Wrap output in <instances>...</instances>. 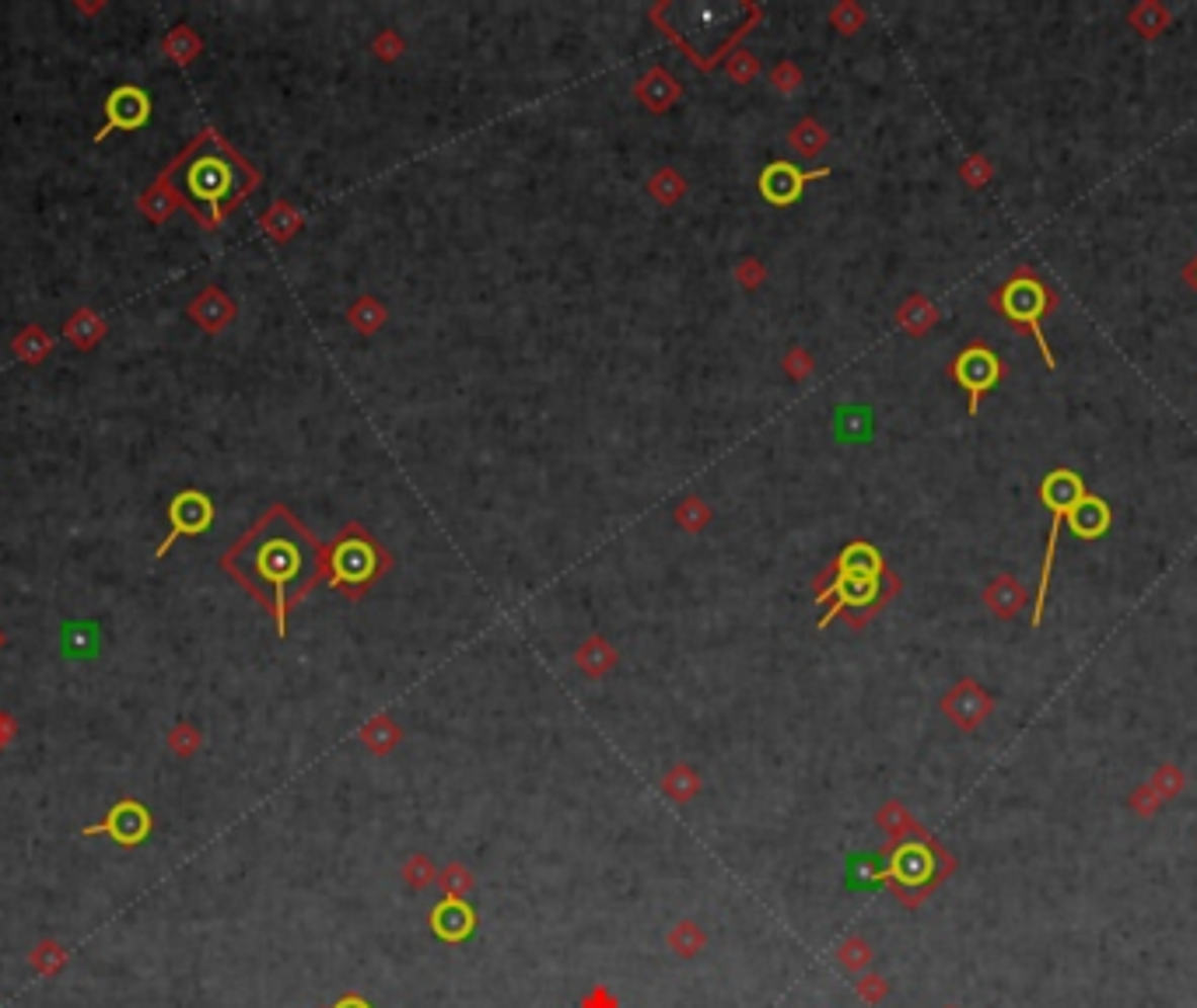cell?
Returning <instances> with one entry per match:
<instances>
[{
    "label": "cell",
    "instance_id": "cell-1",
    "mask_svg": "<svg viewBox=\"0 0 1197 1008\" xmlns=\"http://www.w3.org/2000/svg\"><path fill=\"white\" fill-rule=\"evenodd\" d=\"M225 564L256 599H263L277 616L284 634V616L294 599L309 592L319 578V543L302 529V522L284 508H270L263 518L225 554Z\"/></svg>",
    "mask_w": 1197,
    "mask_h": 1008
},
{
    "label": "cell",
    "instance_id": "cell-2",
    "mask_svg": "<svg viewBox=\"0 0 1197 1008\" xmlns=\"http://www.w3.org/2000/svg\"><path fill=\"white\" fill-rule=\"evenodd\" d=\"M253 168L215 130H203L162 175V186H169L175 200L186 203L207 228H215L246 196V189H253Z\"/></svg>",
    "mask_w": 1197,
    "mask_h": 1008
},
{
    "label": "cell",
    "instance_id": "cell-3",
    "mask_svg": "<svg viewBox=\"0 0 1197 1008\" xmlns=\"http://www.w3.org/2000/svg\"><path fill=\"white\" fill-rule=\"evenodd\" d=\"M995 305L1002 316H1009L1016 326H1026V330L1033 333V340L1040 343V354H1043V361H1047V368H1054V354H1050L1047 336H1043L1040 323H1043V316L1057 305V295L1047 291V287H1043L1029 270H1019L1016 277L998 291Z\"/></svg>",
    "mask_w": 1197,
    "mask_h": 1008
},
{
    "label": "cell",
    "instance_id": "cell-4",
    "mask_svg": "<svg viewBox=\"0 0 1197 1008\" xmlns=\"http://www.w3.org/2000/svg\"><path fill=\"white\" fill-rule=\"evenodd\" d=\"M1086 498V487H1082L1079 473L1072 470H1057L1043 480V501L1054 511V522H1050V536H1047V554H1043V571H1040V588H1036V606H1033V627L1040 623L1043 613V599H1047V582H1050V564L1057 554V536H1061V522L1068 518V511Z\"/></svg>",
    "mask_w": 1197,
    "mask_h": 1008
},
{
    "label": "cell",
    "instance_id": "cell-5",
    "mask_svg": "<svg viewBox=\"0 0 1197 1008\" xmlns=\"http://www.w3.org/2000/svg\"><path fill=\"white\" fill-rule=\"evenodd\" d=\"M151 827H155V823H151V813H148V806H144V802L119 799L116 806L109 809V816H105L102 823L85 827L81 834H85V837L105 834L109 840H116L119 847H137V844H144V840L151 837Z\"/></svg>",
    "mask_w": 1197,
    "mask_h": 1008
},
{
    "label": "cell",
    "instance_id": "cell-6",
    "mask_svg": "<svg viewBox=\"0 0 1197 1008\" xmlns=\"http://www.w3.org/2000/svg\"><path fill=\"white\" fill-rule=\"evenodd\" d=\"M215 522V504L200 491H182L169 504V536L158 547V557H165L179 536H200L207 525Z\"/></svg>",
    "mask_w": 1197,
    "mask_h": 1008
},
{
    "label": "cell",
    "instance_id": "cell-7",
    "mask_svg": "<svg viewBox=\"0 0 1197 1008\" xmlns=\"http://www.w3.org/2000/svg\"><path fill=\"white\" fill-rule=\"evenodd\" d=\"M151 119V98L137 84H119L109 98H105V127L95 134V141H105L109 130H137Z\"/></svg>",
    "mask_w": 1197,
    "mask_h": 1008
},
{
    "label": "cell",
    "instance_id": "cell-8",
    "mask_svg": "<svg viewBox=\"0 0 1197 1008\" xmlns=\"http://www.w3.org/2000/svg\"><path fill=\"white\" fill-rule=\"evenodd\" d=\"M1002 375V364L988 347H970L956 357V382L970 393V414H977L980 396Z\"/></svg>",
    "mask_w": 1197,
    "mask_h": 1008
},
{
    "label": "cell",
    "instance_id": "cell-9",
    "mask_svg": "<svg viewBox=\"0 0 1197 1008\" xmlns=\"http://www.w3.org/2000/svg\"><path fill=\"white\" fill-rule=\"evenodd\" d=\"M375 550L361 536H343L333 554V582L337 585H361L375 575Z\"/></svg>",
    "mask_w": 1197,
    "mask_h": 1008
},
{
    "label": "cell",
    "instance_id": "cell-10",
    "mask_svg": "<svg viewBox=\"0 0 1197 1008\" xmlns=\"http://www.w3.org/2000/svg\"><path fill=\"white\" fill-rule=\"evenodd\" d=\"M473 924H477V918H473V911L462 897H448L445 904H438L431 914L434 935H441L445 942H459V938H466L473 931Z\"/></svg>",
    "mask_w": 1197,
    "mask_h": 1008
},
{
    "label": "cell",
    "instance_id": "cell-11",
    "mask_svg": "<svg viewBox=\"0 0 1197 1008\" xmlns=\"http://www.w3.org/2000/svg\"><path fill=\"white\" fill-rule=\"evenodd\" d=\"M1068 525L1079 536L1093 539V536H1103V529L1110 525V508L1103 504L1100 498H1093V494H1086L1075 508L1068 511Z\"/></svg>",
    "mask_w": 1197,
    "mask_h": 1008
},
{
    "label": "cell",
    "instance_id": "cell-12",
    "mask_svg": "<svg viewBox=\"0 0 1197 1008\" xmlns=\"http://www.w3.org/2000/svg\"><path fill=\"white\" fill-rule=\"evenodd\" d=\"M813 175H820V172L802 175V172H795L791 165H770V172L764 175V182H760V186H764L767 200L788 203V200H795V196L802 193V182L813 179Z\"/></svg>",
    "mask_w": 1197,
    "mask_h": 1008
},
{
    "label": "cell",
    "instance_id": "cell-13",
    "mask_svg": "<svg viewBox=\"0 0 1197 1008\" xmlns=\"http://www.w3.org/2000/svg\"><path fill=\"white\" fill-rule=\"evenodd\" d=\"M1131 25L1138 28L1145 39H1156V35L1170 25V11H1166L1163 4H1156V0H1145V4H1138L1131 11Z\"/></svg>",
    "mask_w": 1197,
    "mask_h": 1008
},
{
    "label": "cell",
    "instance_id": "cell-14",
    "mask_svg": "<svg viewBox=\"0 0 1197 1008\" xmlns=\"http://www.w3.org/2000/svg\"><path fill=\"white\" fill-rule=\"evenodd\" d=\"M669 945H673L676 956H697L700 949H704V931L697 928L693 921H680L673 931H669Z\"/></svg>",
    "mask_w": 1197,
    "mask_h": 1008
},
{
    "label": "cell",
    "instance_id": "cell-15",
    "mask_svg": "<svg viewBox=\"0 0 1197 1008\" xmlns=\"http://www.w3.org/2000/svg\"><path fill=\"white\" fill-rule=\"evenodd\" d=\"M991 602H995L998 613L1009 616L1023 602V585L1016 578H1002V582H995V588H991Z\"/></svg>",
    "mask_w": 1197,
    "mask_h": 1008
},
{
    "label": "cell",
    "instance_id": "cell-16",
    "mask_svg": "<svg viewBox=\"0 0 1197 1008\" xmlns=\"http://www.w3.org/2000/svg\"><path fill=\"white\" fill-rule=\"evenodd\" d=\"M403 879L414 886V890H424V886H431V879H434V865L428 858H410L407 868H403Z\"/></svg>",
    "mask_w": 1197,
    "mask_h": 1008
},
{
    "label": "cell",
    "instance_id": "cell-17",
    "mask_svg": "<svg viewBox=\"0 0 1197 1008\" xmlns=\"http://www.w3.org/2000/svg\"><path fill=\"white\" fill-rule=\"evenodd\" d=\"M837 956H841V963L848 970H858L872 959V952H868V945L861 942V938H848V942H841V952H837Z\"/></svg>",
    "mask_w": 1197,
    "mask_h": 1008
},
{
    "label": "cell",
    "instance_id": "cell-18",
    "mask_svg": "<svg viewBox=\"0 0 1197 1008\" xmlns=\"http://www.w3.org/2000/svg\"><path fill=\"white\" fill-rule=\"evenodd\" d=\"M441 883H445V893H448V897H462V893L469 890V872H466L462 865H452V868L445 872V879H441Z\"/></svg>",
    "mask_w": 1197,
    "mask_h": 1008
},
{
    "label": "cell",
    "instance_id": "cell-19",
    "mask_svg": "<svg viewBox=\"0 0 1197 1008\" xmlns=\"http://www.w3.org/2000/svg\"><path fill=\"white\" fill-rule=\"evenodd\" d=\"M582 1008H616V998L609 995L606 988H596V991H592V995L582 1002Z\"/></svg>",
    "mask_w": 1197,
    "mask_h": 1008
},
{
    "label": "cell",
    "instance_id": "cell-20",
    "mask_svg": "<svg viewBox=\"0 0 1197 1008\" xmlns=\"http://www.w3.org/2000/svg\"><path fill=\"white\" fill-rule=\"evenodd\" d=\"M337 1008H368V1002H361V998H357V995H347V998H343V1002H340Z\"/></svg>",
    "mask_w": 1197,
    "mask_h": 1008
},
{
    "label": "cell",
    "instance_id": "cell-21",
    "mask_svg": "<svg viewBox=\"0 0 1197 1008\" xmlns=\"http://www.w3.org/2000/svg\"><path fill=\"white\" fill-rule=\"evenodd\" d=\"M1187 280H1191V284L1197 287V259H1194V263H1191V270H1187Z\"/></svg>",
    "mask_w": 1197,
    "mask_h": 1008
}]
</instances>
